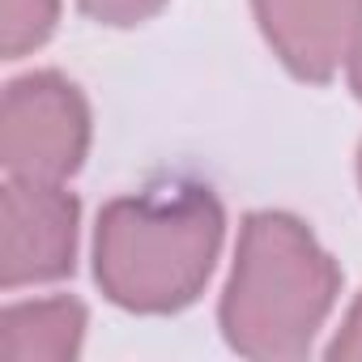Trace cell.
Here are the masks:
<instances>
[{
	"label": "cell",
	"mask_w": 362,
	"mask_h": 362,
	"mask_svg": "<svg viewBox=\"0 0 362 362\" xmlns=\"http://www.w3.org/2000/svg\"><path fill=\"white\" fill-rule=\"evenodd\" d=\"M349 90H354V98L362 103V47H358L354 60H349Z\"/></svg>",
	"instance_id": "30bf717a"
},
{
	"label": "cell",
	"mask_w": 362,
	"mask_h": 362,
	"mask_svg": "<svg viewBox=\"0 0 362 362\" xmlns=\"http://www.w3.org/2000/svg\"><path fill=\"white\" fill-rule=\"evenodd\" d=\"M60 26V0H0V56L22 60Z\"/></svg>",
	"instance_id": "52a82bcc"
},
{
	"label": "cell",
	"mask_w": 362,
	"mask_h": 362,
	"mask_svg": "<svg viewBox=\"0 0 362 362\" xmlns=\"http://www.w3.org/2000/svg\"><path fill=\"white\" fill-rule=\"evenodd\" d=\"M324 358H332V362H349V358H362V294L349 303V311H345V320H341L337 337L328 341Z\"/></svg>",
	"instance_id": "9c48e42d"
},
{
	"label": "cell",
	"mask_w": 362,
	"mask_h": 362,
	"mask_svg": "<svg viewBox=\"0 0 362 362\" xmlns=\"http://www.w3.org/2000/svg\"><path fill=\"white\" fill-rule=\"evenodd\" d=\"M358 188H362V145H358Z\"/></svg>",
	"instance_id": "8fae6325"
},
{
	"label": "cell",
	"mask_w": 362,
	"mask_h": 362,
	"mask_svg": "<svg viewBox=\"0 0 362 362\" xmlns=\"http://www.w3.org/2000/svg\"><path fill=\"white\" fill-rule=\"evenodd\" d=\"M94 141V115L73 77L35 69L5 86L0 98V166L13 179L64 184L73 179Z\"/></svg>",
	"instance_id": "3957f363"
},
{
	"label": "cell",
	"mask_w": 362,
	"mask_h": 362,
	"mask_svg": "<svg viewBox=\"0 0 362 362\" xmlns=\"http://www.w3.org/2000/svg\"><path fill=\"white\" fill-rule=\"evenodd\" d=\"M170 0H77V9L98 22V26H111V30H132L149 18H158Z\"/></svg>",
	"instance_id": "ba28073f"
},
{
	"label": "cell",
	"mask_w": 362,
	"mask_h": 362,
	"mask_svg": "<svg viewBox=\"0 0 362 362\" xmlns=\"http://www.w3.org/2000/svg\"><path fill=\"white\" fill-rule=\"evenodd\" d=\"M256 26L281 69L328 86L362 47V0H252Z\"/></svg>",
	"instance_id": "5b68a950"
},
{
	"label": "cell",
	"mask_w": 362,
	"mask_h": 362,
	"mask_svg": "<svg viewBox=\"0 0 362 362\" xmlns=\"http://www.w3.org/2000/svg\"><path fill=\"white\" fill-rule=\"evenodd\" d=\"M226 209L197 179H170L111 197L94 222V286L132 315L188 311L222 256Z\"/></svg>",
	"instance_id": "6da1fadb"
},
{
	"label": "cell",
	"mask_w": 362,
	"mask_h": 362,
	"mask_svg": "<svg viewBox=\"0 0 362 362\" xmlns=\"http://www.w3.org/2000/svg\"><path fill=\"white\" fill-rule=\"evenodd\" d=\"M81 201L64 184L5 179L0 188V290L64 281L77 269Z\"/></svg>",
	"instance_id": "277c9868"
},
{
	"label": "cell",
	"mask_w": 362,
	"mask_h": 362,
	"mask_svg": "<svg viewBox=\"0 0 362 362\" xmlns=\"http://www.w3.org/2000/svg\"><path fill=\"white\" fill-rule=\"evenodd\" d=\"M90 311L81 298L56 294L9 303L0 315V354L13 362H73L86 345Z\"/></svg>",
	"instance_id": "8992f818"
},
{
	"label": "cell",
	"mask_w": 362,
	"mask_h": 362,
	"mask_svg": "<svg viewBox=\"0 0 362 362\" xmlns=\"http://www.w3.org/2000/svg\"><path fill=\"white\" fill-rule=\"evenodd\" d=\"M341 264L315 230L286 209H252L239 222L218 328L239 358H307L341 298Z\"/></svg>",
	"instance_id": "7a4b0ae2"
}]
</instances>
